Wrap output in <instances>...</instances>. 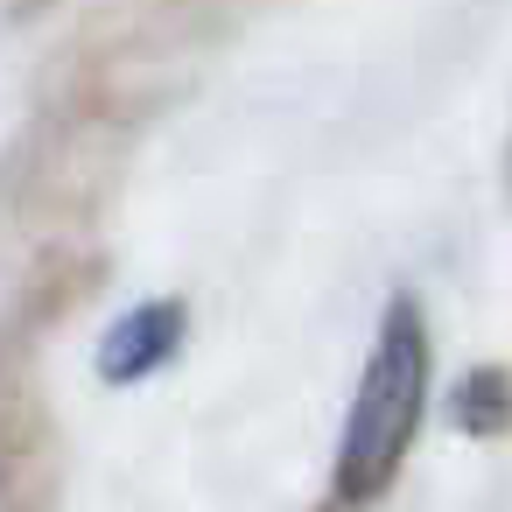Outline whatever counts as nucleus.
<instances>
[{"instance_id":"f257e3e1","label":"nucleus","mask_w":512,"mask_h":512,"mask_svg":"<svg viewBox=\"0 0 512 512\" xmlns=\"http://www.w3.org/2000/svg\"><path fill=\"white\" fill-rule=\"evenodd\" d=\"M421 407H428V323H421L414 295H393L379 316L372 358L358 372L344 442H337V498L344 505H372L400 477L414 428H421Z\"/></svg>"},{"instance_id":"f03ea898","label":"nucleus","mask_w":512,"mask_h":512,"mask_svg":"<svg viewBox=\"0 0 512 512\" xmlns=\"http://www.w3.org/2000/svg\"><path fill=\"white\" fill-rule=\"evenodd\" d=\"M183 330H190V309L169 295V302H141V309H127L113 330H106V344H99V372L113 379V386H134V379H148L155 365H169L176 351H183Z\"/></svg>"},{"instance_id":"7ed1b4c3","label":"nucleus","mask_w":512,"mask_h":512,"mask_svg":"<svg viewBox=\"0 0 512 512\" xmlns=\"http://www.w3.org/2000/svg\"><path fill=\"white\" fill-rule=\"evenodd\" d=\"M456 421L470 435H505L512 428V372L505 365H477L463 386H456Z\"/></svg>"}]
</instances>
